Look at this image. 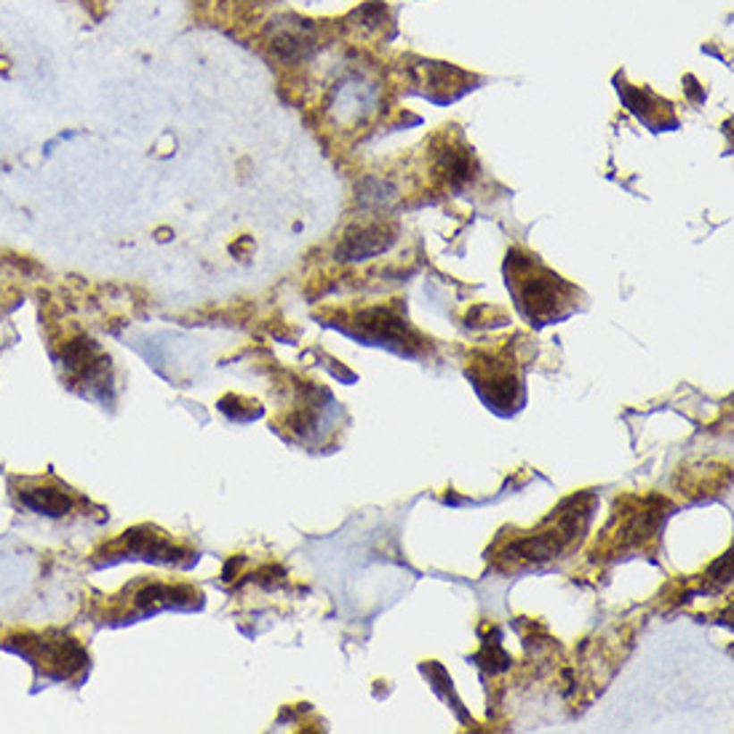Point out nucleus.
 Listing matches in <instances>:
<instances>
[{"label": "nucleus", "mask_w": 734, "mask_h": 734, "mask_svg": "<svg viewBox=\"0 0 734 734\" xmlns=\"http://www.w3.org/2000/svg\"><path fill=\"white\" fill-rule=\"evenodd\" d=\"M78 497L67 489V486H30L21 492V505L35 510V513H46V516H67L75 508Z\"/></svg>", "instance_id": "nucleus-4"}, {"label": "nucleus", "mask_w": 734, "mask_h": 734, "mask_svg": "<svg viewBox=\"0 0 734 734\" xmlns=\"http://www.w3.org/2000/svg\"><path fill=\"white\" fill-rule=\"evenodd\" d=\"M587 521H590V508H582L579 500H571V502H566V508L558 516H553L551 521L543 524L540 532L516 537L505 551L500 553V558L513 569L540 566L566 551L585 532Z\"/></svg>", "instance_id": "nucleus-1"}, {"label": "nucleus", "mask_w": 734, "mask_h": 734, "mask_svg": "<svg viewBox=\"0 0 734 734\" xmlns=\"http://www.w3.org/2000/svg\"><path fill=\"white\" fill-rule=\"evenodd\" d=\"M569 286L553 275L548 270L540 267V275H532L529 273V265L527 270H519L516 273V302H519V310L535 324H553V321H561L571 313V308L566 305L569 302Z\"/></svg>", "instance_id": "nucleus-2"}, {"label": "nucleus", "mask_w": 734, "mask_h": 734, "mask_svg": "<svg viewBox=\"0 0 734 734\" xmlns=\"http://www.w3.org/2000/svg\"><path fill=\"white\" fill-rule=\"evenodd\" d=\"M468 376L473 379L478 395L489 403V409H494L500 414H502V406H508L505 409L508 414L521 409L524 384H521V376L510 359L489 356V353L476 356V361L468 367Z\"/></svg>", "instance_id": "nucleus-3"}]
</instances>
